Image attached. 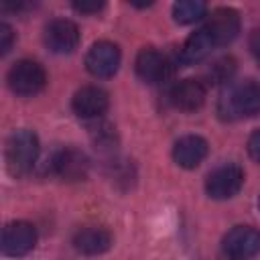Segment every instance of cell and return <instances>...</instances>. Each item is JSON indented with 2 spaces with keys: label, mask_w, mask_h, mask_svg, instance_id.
I'll return each mask as SVG.
<instances>
[{
  "label": "cell",
  "mask_w": 260,
  "mask_h": 260,
  "mask_svg": "<svg viewBox=\"0 0 260 260\" xmlns=\"http://www.w3.org/2000/svg\"><path fill=\"white\" fill-rule=\"evenodd\" d=\"M108 93L102 89V87H95V85H85L81 89H77L73 93V100H71V108L73 112L79 116V118H100L106 110H108Z\"/></svg>",
  "instance_id": "12"
},
{
  "label": "cell",
  "mask_w": 260,
  "mask_h": 260,
  "mask_svg": "<svg viewBox=\"0 0 260 260\" xmlns=\"http://www.w3.org/2000/svg\"><path fill=\"white\" fill-rule=\"evenodd\" d=\"M244 185V171L238 165H221L205 179V191L211 199H230Z\"/></svg>",
  "instance_id": "5"
},
{
  "label": "cell",
  "mask_w": 260,
  "mask_h": 260,
  "mask_svg": "<svg viewBox=\"0 0 260 260\" xmlns=\"http://www.w3.org/2000/svg\"><path fill=\"white\" fill-rule=\"evenodd\" d=\"M221 250L230 260H250L260 252V232L250 225H236L223 236Z\"/></svg>",
  "instance_id": "4"
},
{
  "label": "cell",
  "mask_w": 260,
  "mask_h": 260,
  "mask_svg": "<svg viewBox=\"0 0 260 260\" xmlns=\"http://www.w3.org/2000/svg\"><path fill=\"white\" fill-rule=\"evenodd\" d=\"M39 158V138L32 130H14L4 148L6 169L12 177H22L30 173Z\"/></svg>",
  "instance_id": "2"
},
{
  "label": "cell",
  "mask_w": 260,
  "mask_h": 260,
  "mask_svg": "<svg viewBox=\"0 0 260 260\" xmlns=\"http://www.w3.org/2000/svg\"><path fill=\"white\" fill-rule=\"evenodd\" d=\"M215 47L232 43L240 32V14L234 8H215L203 26Z\"/></svg>",
  "instance_id": "8"
},
{
  "label": "cell",
  "mask_w": 260,
  "mask_h": 260,
  "mask_svg": "<svg viewBox=\"0 0 260 260\" xmlns=\"http://www.w3.org/2000/svg\"><path fill=\"white\" fill-rule=\"evenodd\" d=\"M12 41H14V32H12L10 24L2 22V24H0V53H2V55H6V53L10 51Z\"/></svg>",
  "instance_id": "19"
},
{
  "label": "cell",
  "mask_w": 260,
  "mask_h": 260,
  "mask_svg": "<svg viewBox=\"0 0 260 260\" xmlns=\"http://www.w3.org/2000/svg\"><path fill=\"white\" fill-rule=\"evenodd\" d=\"M45 45L53 53H71L79 45V28L69 18H55L45 26Z\"/></svg>",
  "instance_id": "9"
},
{
  "label": "cell",
  "mask_w": 260,
  "mask_h": 260,
  "mask_svg": "<svg viewBox=\"0 0 260 260\" xmlns=\"http://www.w3.org/2000/svg\"><path fill=\"white\" fill-rule=\"evenodd\" d=\"M207 89L199 79H181L171 89V104L183 112H195L205 104Z\"/></svg>",
  "instance_id": "13"
},
{
  "label": "cell",
  "mask_w": 260,
  "mask_h": 260,
  "mask_svg": "<svg viewBox=\"0 0 260 260\" xmlns=\"http://www.w3.org/2000/svg\"><path fill=\"white\" fill-rule=\"evenodd\" d=\"M73 246L85 256H98L112 246V234L102 225H85L75 232Z\"/></svg>",
  "instance_id": "14"
},
{
  "label": "cell",
  "mask_w": 260,
  "mask_h": 260,
  "mask_svg": "<svg viewBox=\"0 0 260 260\" xmlns=\"http://www.w3.org/2000/svg\"><path fill=\"white\" fill-rule=\"evenodd\" d=\"M217 110L223 118L230 120L260 114V81L246 79L228 87V91H223L219 98Z\"/></svg>",
  "instance_id": "1"
},
{
  "label": "cell",
  "mask_w": 260,
  "mask_h": 260,
  "mask_svg": "<svg viewBox=\"0 0 260 260\" xmlns=\"http://www.w3.org/2000/svg\"><path fill=\"white\" fill-rule=\"evenodd\" d=\"M248 47H250L252 55L260 59V26H258V28H254V30L250 32V39H248Z\"/></svg>",
  "instance_id": "22"
},
{
  "label": "cell",
  "mask_w": 260,
  "mask_h": 260,
  "mask_svg": "<svg viewBox=\"0 0 260 260\" xmlns=\"http://www.w3.org/2000/svg\"><path fill=\"white\" fill-rule=\"evenodd\" d=\"M73 8L77 12H83V14H95L104 8V2H73Z\"/></svg>",
  "instance_id": "21"
},
{
  "label": "cell",
  "mask_w": 260,
  "mask_h": 260,
  "mask_svg": "<svg viewBox=\"0 0 260 260\" xmlns=\"http://www.w3.org/2000/svg\"><path fill=\"white\" fill-rule=\"evenodd\" d=\"M207 156V142L197 134H187L179 138L173 146V158L183 169H195Z\"/></svg>",
  "instance_id": "15"
},
{
  "label": "cell",
  "mask_w": 260,
  "mask_h": 260,
  "mask_svg": "<svg viewBox=\"0 0 260 260\" xmlns=\"http://www.w3.org/2000/svg\"><path fill=\"white\" fill-rule=\"evenodd\" d=\"M120 49L110 41H98L85 55V67L93 77H112L120 67Z\"/></svg>",
  "instance_id": "7"
},
{
  "label": "cell",
  "mask_w": 260,
  "mask_h": 260,
  "mask_svg": "<svg viewBox=\"0 0 260 260\" xmlns=\"http://www.w3.org/2000/svg\"><path fill=\"white\" fill-rule=\"evenodd\" d=\"M51 169L63 181H79V179H85L89 160L79 148L69 146L55 152V156L51 158Z\"/></svg>",
  "instance_id": "10"
},
{
  "label": "cell",
  "mask_w": 260,
  "mask_h": 260,
  "mask_svg": "<svg viewBox=\"0 0 260 260\" xmlns=\"http://www.w3.org/2000/svg\"><path fill=\"white\" fill-rule=\"evenodd\" d=\"M258 207H260V197H258Z\"/></svg>",
  "instance_id": "23"
},
{
  "label": "cell",
  "mask_w": 260,
  "mask_h": 260,
  "mask_svg": "<svg viewBox=\"0 0 260 260\" xmlns=\"http://www.w3.org/2000/svg\"><path fill=\"white\" fill-rule=\"evenodd\" d=\"M8 87L18 95H35L39 93L47 83V73L41 63L32 59H20L16 61L6 75Z\"/></svg>",
  "instance_id": "3"
},
{
  "label": "cell",
  "mask_w": 260,
  "mask_h": 260,
  "mask_svg": "<svg viewBox=\"0 0 260 260\" xmlns=\"http://www.w3.org/2000/svg\"><path fill=\"white\" fill-rule=\"evenodd\" d=\"M136 75L144 83H160L171 75V61L154 47H144L136 57Z\"/></svg>",
  "instance_id": "11"
},
{
  "label": "cell",
  "mask_w": 260,
  "mask_h": 260,
  "mask_svg": "<svg viewBox=\"0 0 260 260\" xmlns=\"http://www.w3.org/2000/svg\"><path fill=\"white\" fill-rule=\"evenodd\" d=\"M37 244V230L28 221H10L2 230V254L6 256H24Z\"/></svg>",
  "instance_id": "6"
},
{
  "label": "cell",
  "mask_w": 260,
  "mask_h": 260,
  "mask_svg": "<svg viewBox=\"0 0 260 260\" xmlns=\"http://www.w3.org/2000/svg\"><path fill=\"white\" fill-rule=\"evenodd\" d=\"M248 152H250V156L256 162H260V130H254L250 134V138H248Z\"/></svg>",
  "instance_id": "20"
},
{
  "label": "cell",
  "mask_w": 260,
  "mask_h": 260,
  "mask_svg": "<svg viewBox=\"0 0 260 260\" xmlns=\"http://www.w3.org/2000/svg\"><path fill=\"white\" fill-rule=\"evenodd\" d=\"M213 41L211 37L207 35V30L201 26L199 30H195L191 37H187V41L183 43L181 47V63L183 65H189V63H197L201 59H205L211 49H213Z\"/></svg>",
  "instance_id": "16"
},
{
  "label": "cell",
  "mask_w": 260,
  "mask_h": 260,
  "mask_svg": "<svg viewBox=\"0 0 260 260\" xmlns=\"http://www.w3.org/2000/svg\"><path fill=\"white\" fill-rule=\"evenodd\" d=\"M236 73V61L232 57H221L211 63L207 75L211 83H228Z\"/></svg>",
  "instance_id": "18"
},
{
  "label": "cell",
  "mask_w": 260,
  "mask_h": 260,
  "mask_svg": "<svg viewBox=\"0 0 260 260\" xmlns=\"http://www.w3.org/2000/svg\"><path fill=\"white\" fill-rule=\"evenodd\" d=\"M207 12L205 2L201 0H179L173 4V18L179 24H191L203 18Z\"/></svg>",
  "instance_id": "17"
}]
</instances>
